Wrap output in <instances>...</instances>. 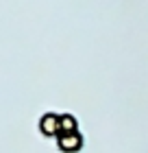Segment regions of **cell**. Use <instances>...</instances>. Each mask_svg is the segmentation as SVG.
Here are the masks:
<instances>
[{"label":"cell","instance_id":"cell-1","mask_svg":"<svg viewBox=\"0 0 148 153\" xmlns=\"http://www.w3.org/2000/svg\"><path fill=\"white\" fill-rule=\"evenodd\" d=\"M39 131L44 136H61V123H59V114L54 112H46L39 118Z\"/></svg>","mask_w":148,"mask_h":153},{"label":"cell","instance_id":"cell-2","mask_svg":"<svg viewBox=\"0 0 148 153\" xmlns=\"http://www.w3.org/2000/svg\"><path fill=\"white\" fill-rule=\"evenodd\" d=\"M57 144H59V149L63 153H76L83 147V136L79 131H74V134H61L57 138Z\"/></svg>","mask_w":148,"mask_h":153},{"label":"cell","instance_id":"cell-3","mask_svg":"<svg viewBox=\"0 0 148 153\" xmlns=\"http://www.w3.org/2000/svg\"><path fill=\"white\" fill-rule=\"evenodd\" d=\"M59 123H61V134H74L79 131V123L72 114H59Z\"/></svg>","mask_w":148,"mask_h":153}]
</instances>
